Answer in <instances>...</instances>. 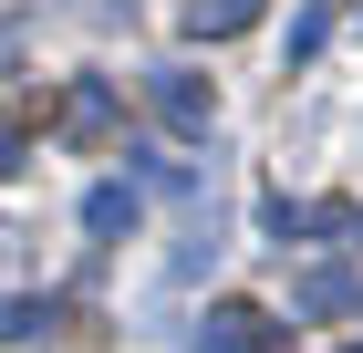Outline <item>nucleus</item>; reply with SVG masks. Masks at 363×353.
<instances>
[{
	"label": "nucleus",
	"mask_w": 363,
	"mask_h": 353,
	"mask_svg": "<svg viewBox=\"0 0 363 353\" xmlns=\"http://www.w3.org/2000/svg\"><path fill=\"white\" fill-rule=\"evenodd\" d=\"M84 11H114V0H84Z\"/></svg>",
	"instance_id": "nucleus-9"
},
{
	"label": "nucleus",
	"mask_w": 363,
	"mask_h": 353,
	"mask_svg": "<svg viewBox=\"0 0 363 353\" xmlns=\"http://www.w3.org/2000/svg\"><path fill=\"white\" fill-rule=\"evenodd\" d=\"M197 353H270V312H250V301H228V312H208Z\"/></svg>",
	"instance_id": "nucleus-2"
},
{
	"label": "nucleus",
	"mask_w": 363,
	"mask_h": 353,
	"mask_svg": "<svg viewBox=\"0 0 363 353\" xmlns=\"http://www.w3.org/2000/svg\"><path fill=\"white\" fill-rule=\"evenodd\" d=\"M11 166H21V125H0V177H11Z\"/></svg>",
	"instance_id": "nucleus-8"
},
{
	"label": "nucleus",
	"mask_w": 363,
	"mask_h": 353,
	"mask_svg": "<svg viewBox=\"0 0 363 353\" xmlns=\"http://www.w3.org/2000/svg\"><path fill=\"white\" fill-rule=\"evenodd\" d=\"M145 83H156V114H167L177 136H208V83H197L187 63H156Z\"/></svg>",
	"instance_id": "nucleus-1"
},
{
	"label": "nucleus",
	"mask_w": 363,
	"mask_h": 353,
	"mask_svg": "<svg viewBox=\"0 0 363 353\" xmlns=\"http://www.w3.org/2000/svg\"><path fill=\"white\" fill-rule=\"evenodd\" d=\"M21 260H31V249H21V229H11V218H0V281L21 271Z\"/></svg>",
	"instance_id": "nucleus-7"
},
{
	"label": "nucleus",
	"mask_w": 363,
	"mask_h": 353,
	"mask_svg": "<svg viewBox=\"0 0 363 353\" xmlns=\"http://www.w3.org/2000/svg\"><path fill=\"white\" fill-rule=\"evenodd\" d=\"M177 21H187V42H228V31H250V21H259V0H187Z\"/></svg>",
	"instance_id": "nucleus-5"
},
{
	"label": "nucleus",
	"mask_w": 363,
	"mask_h": 353,
	"mask_svg": "<svg viewBox=\"0 0 363 353\" xmlns=\"http://www.w3.org/2000/svg\"><path fill=\"white\" fill-rule=\"evenodd\" d=\"M84 229H94V239L135 229V188H94V197H84Z\"/></svg>",
	"instance_id": "nucleus-6"
},
{
	"label": "nucleus",
	"mask_w": 363,
	"mask_h": 353,
	"mask_svg": "<svg viewBox=\"0 0 363 353\" xmlns=\"http://www.w3.org/2000/svg\"><path fill=\"white\" fill-rule=\"evenodd\" d=\"M291 312H322V322H333V312H363V281L353 271H301L291 281Z\"/></svg>",
	"instance_id": "nucleus-4"
},
{
	"label": "nucleus",
	"mask_w": 363,
	"mask_h": 353,
	"mask_svg": "<svg viewBox=\"0 0 363 353\" xmlns=\"http://www.w3.org/2000/svg\"><path fill=\"white\" fill-rule=\"evenodd\" d=\"M104 125H114V83H104V73H84L73 94H62V136H73V146H94Z\"/></svg>",
	"instance_id": "nucleus-3"
}]
</instances>
